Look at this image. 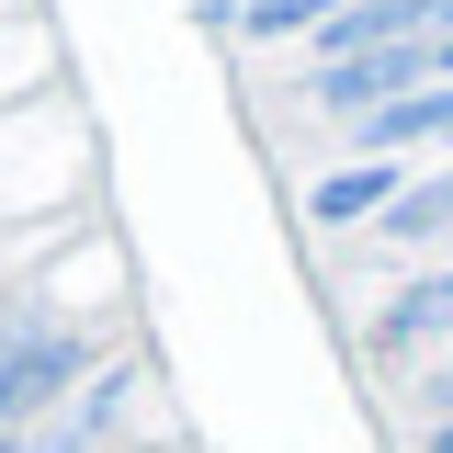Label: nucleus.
<instances>
[{
	"label": "nucleus",
	"mask_w": 453,
	"mask_h": 453,
	"mask_svg": "<svg viewBox=\"0 0 453 453\" xmlns=\"http://www.w3.org/2000/svg\"><path fill=\"white\" fill-rule=\"evenodd\" d=\"M351 148H363V159H396V170H419L431 148H453V80H431V91H408V103H386V113H363Z\"/></svg>",
	"instance_id": "f257e3e1"
},
{
	"label": "nucleus",
	"mask_w": 453,
	"mask_h": 453,
	"mask_svg": "<svg viewBox=\"0 0 453 453\" xmlns=\"http://www.w3.org/2000/svg\"><path fill=\"white\" fill-rule=\"evenodd\" d=\"M396 193H408V170H396V159H340V170H318L306 204H318V226H374Z\"/></svg>",
	"instance_id": "f03ea898"
},
{
	"label": "nucleus",
	"mask_w": 453,
	"mask_h": 453,
	"mask_svg": "<svg viewBox=\"0 0 453 453\" xmlns=\"http://www.w3.org/2000/svg\"><path fill=\"white\" fill-rule=\"evenodd\" d=\"M453 329V273H419V283H396L386 306H374V351H419V340H442Z\"/></svg>",
	"instance_id": "7ed1b4c3"
},
{
	"label": "nucleus",
	"mask_w": 453,
	"mask_h": 453,
	"mask_svg": "<svg viewBox=\"0 0 453 453\" xmlns=\"http://www.w3.org/2000/svg\"><path fill=\"white\" fill-rule=\"evenodd\" d=\"M374 238H386V250H419V238H453V170H419V181L396 193L386 216H374Z\"/></svg>",
	"instance_id": "20e7f679"
},
{
	"label": "nucleus",
	"mask_w": 453,
	"mask_h": 453,
	"mask_svg": "<svg viewBox=\"0 0 453 453\" xmlns=\"http://www.w3.org/2000/svg\"><path fill=\"white\" fill-rule=\"evenodd\" d=\"M329 12H351V0H250V12H238V23H250V35H261V46H283V35H318V23H329Z\"/></svg>",
	"instance_id": "39448f33"
},
{
	"label": "nucleus",
	"mask_w": 453,
	"mask_h": 453,
	"mask_svg": "<svg viewBox=\"0 0 453 453\" xmlns=\"http://www.w3.org/2000/svg\"><path fill=\"white\" fill-rule=\"evenodd\" d=\"M0 453H35V442H23V431H0Z\"/></svg>",
	"instance_id": "423d86ee"
}]
</instances>
